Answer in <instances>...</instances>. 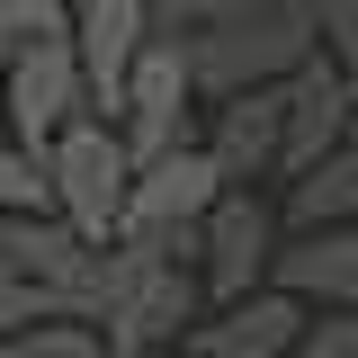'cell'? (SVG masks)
<instances>
[{"label":"cell","mask_w":358,"mask_h":358,"mask_svg":"<svg viewBox=\"0 0 358 358\" xmlns=\"http://www.w3.org/2000/svg\"><path fill=\"white\" fill-rule=\"evenodd\" d=\"M188 63H197V90L224 99V90L251 81H287L313 54V9L305 0H242V9H215L206 27H188Z\"/></svg>","instance_id":"cell-1"},{"label":"cell","mask_w":358,"mask_h":358,"mask_svg":"<svg viewBox=\"0 0 358 358\" xmlns=\"http://www.w3.org/2000/svg\"><path fill=\"white\" fill-rule=\"evenodd\" d=\"M224 188H233L224 152L206 143V134H188V143H171V152L134 162V197H126V224H117V233L171 251V260H197V251H206V215H215Z\"/></svg>","instance_id":"cell-2"},{"label":"cell","mask_w":358,"mask_h":358,"mask_svg":"<svg viewBox=\"0 0 358 358\" xmlns=\"http://www.w3.org/2000/svg\"><path fill=\"white\" fill-rule=\"evenodd\" d=\"M45 171H54V206L81 224L90 242H108L117 224H126V197H134V143L117 117H99L90 108L81 126L54 134V152H45Z\"/></svg>","instance_id":"cell-3"},{"label":"cell","mask_w":358,"mask_h":358,"mask_svg":"<svg viewBox=\"0 0 358 358\" xmlns=\"http://www.w3.org/2000/svg\"><path fill=\"white\" fill-rule=\"evenodd\" d=\"M0 117L27 152H54V134L90 117V72H81V45L72 27L63 36H27L9 45V81H0Z\"/></svg>","instance_id":"cell-4"},{"label":"cell","mask_w":358,"mask_h":358,"mask_svg":"<svg viewBox=\"0 0 358 358\" xmlns=\"http://www.w3.org/2000/svg\"><path fill=\"white\" fill-rule=\"evenodd\" d=\"M278 242H287V206H268L260 179H233V188L215 197V215H206V251H197V268H206V296H215V305H233V296L268 287Z\"/></svg>","instance_id":"cell-5"},{"label":"cell","mask_w":358,"mask_h":358,"mask_svg":"<svg viewBox=\"0 0 358 358\" xmlns=\"http://www.w3.org/2000/svg\"><path fill=\"white\" fill-rule=\"evenodd\" d=\"M197 99H206V90H197L188 45L152 27V45H143V63H134V81H126V108H117V126H126L134 162H152V152L188 143V134H197Z\"/></svg>","instance_id":"cell-6"},{"label":"cell","mask_w":358,"mask_h":358,"mask_svg":"<svg viewBox=\"0 0 358 358\" xmlns=\"http://www.w3.org/2000/svg\"><path fill=\"white\" fill-rule=\"evenodd\" d=\"M313 305L296 296V287H251V296H233V305H206L197 313V331H188V350L197 358H287L296 341H305Z\"/></svg>","instance_id":"cell-7"},{"label":"cell","mask_w":358,"mask_h":358,"mask_svg":"<svg viewBox=\"0 0 358 358\" xmlns=\"http://www.w3.org/2000/svg\"><path fill=\"white\" fill-rule=\"evenodd\" d=\"M350 126H358V81L313 45L305 63L287 72V162H278V179H296L305 162H322L331 143H350Z\"/></svg>","instance_id":"cell-8"},{"label":"cell","mask_w":358,"mask_h":358,"mask_svg":"<svg viewBox=\"0 0 358 358\" xmlns=\"http://www.w3.org/2000/svg\"><path fill=\"white\" fill-rule=\"evenodd\" d=\"M72 45H81V72H90V108L117 117L134 63L152 45V0H81L72 9Z\"/></svg>","instance_id":"cell-9"},{"label":"cell","mask_w":358,"mask_h":358,"mask_svg":"<svg viewBox=\"0 0 358 358\" xmlns=\"http://www.w3.org/2000/svg\"><path fill=\"white\" fill-rule=\"evenodd\" d=\"M206 143L224 152L233 179H278V162H287V81H251V90L206 99Z\"/></svg>","instance_id":"cell-10"},{"label":"cell","mask_w":358,"mask_h":358,"mask_svg":"<svg viewBox=\"0 0 358 358\" xmlns=\"http://www.w3.org/2000/svg\"><path fill=\"white\" fill-rule=\"evenodd\" d=\"M278 287H296L305 305H358V224H305L278 242Z\"/></svg>","instance_id":"cell-11"},{"label":"cell","mask_w":358,"mask_h":358,"mask_svg":"<svg viewBox=\"0 0 358 358\" xmlns=\"http://www.w3.org/2000/svg\"><path fill=\"white\" fill-rule=\"evenodd\" d=\"M305 224H358V134L287 179V233H305Z\"/></svg>","instance_id":"cell-12"},{"label":"cell","mask_w":358,"mask_h":358,"mask_svg":"<svg viewBox=\"0 0 358 358\" xmlns=\"http://www.w3.org/2000/svg\"><path fill=\"white\" fill-rule=\"evenodd\" d=\"M18 358H117V341H108V322H90V313H45L36 331L18 341Z\"/></svg>","instance_id":"cell-13"},{"label":"cell","mask_w":358,"mask_h":358,"mask_svg":"<svg viewBox=\"0 0 358 358\" xmlns=\"http://www.w3.org/2000/svg\"><path fill=\"white\" fill-rule=\"evenodd\" d=\"M45 313H72V296H63V287H36V278H0V350L27 341Z\"/></svg>","instance_id":"cell-14"},{"label":"cell","mask_w":358,"mask_h":358,"mask_svg":"<svg viewBox=\"0 0 358 358\" xmlns=\"http://www.w3.org/2000/svg\"><path fill=\"white\" fill-rule=\"evenodd\" d=\"M9 206H54V171H45V152H27L18 134L0 143V215Z\"/></svg>","instance_id":"cell-15"},{"label":"cell","mask_w":358,"mask_h":358,"mask_svg":"<svg viewBox=\"0 0 358 358\" xmlns=\"http://www.w3.org/2000/svg\"><path fill=\"white\" fill-rule=\"evenodd\" d=\"M287 358H358V305H313L305 341H296Z\"/></svg>","instance_id":"cell-16"},{"label":"cell","mask_w":358,"mask_h":358,"mask_svg":"<svg viewBox=\"0 0 358 358\" xmlns=\"http://www.w3.org/2000/svg\"><path fill=\"white\" fill-rule=\"evenodd\" d=\"M305 9H313V45L358 81V0H305Z\"/></svg>","instance_id":"cell-17"},{"label":"cell","mask_w":358,"mask_h":358,"mask_svg":"<svg viewBox=\"0 0 358 358\" xmlns=\"http://www.w3.org/2000/svg\"><path fill=\"white\" fill-rule=\"evenodd\" d=\"M81 0H0V45H27V36H63Z\"/></svg>","instance_id":"cell-18"},{"label":"cell","mask_w":358,"mask_h":358,"mask_svg":"<svg viewBox=\"0 0 358 358\" xmlns=\"http://www.w3.org/2000/svg\"><path fill=\"white\" fill-rule=\"evenodd\" d=\"M143 358H197V350H188V341H162V350H143Z\"/></svg>","instance_id":"cell-19"},{"label":"cell","mask_w":358,"mask_h":358,"mask_svg":"<svg viewBox=\"0 0 358 358\" xmlns=\"http://www.w3.org/2000/svg\"><path fill=\"white\" fill-rule=\"evenodd\" d=\"M0 81H9V45H0Z\"/></svg>","instance_id":"cell-20"},{"label":"cell","mask_w":358,"mask_h":358,"mask_svg":"<svg viewBox=\"0 0 358 358\" xmlns=\"http://www.w3.org/2000/svg\"><path fill=\"white\" fill-rule=\"evenodd\" d=\"M350 134H358V126H350Z\"/></svg>","instance_id":"cell-21"}]
</instances>
